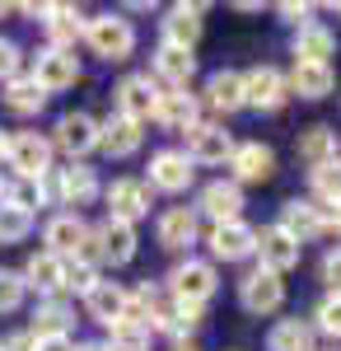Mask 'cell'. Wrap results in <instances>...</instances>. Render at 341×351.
<instances>
[{"label": "cell", "instance_id": "cell-27", "mask_svg": "<svg viewBox=\"0 0 341 351\" xmlns=\"http://www.w3.org/2000/svg\"><path fill=\"white\" fill-rule=\"evenodd\" d=\"M19 276H24L28 291H38V300L66 295V291H61V276H66V258H56V253H47V248H42V253H33V258L24 263V271H19Z\"/></svg>", "mask_w": 341, "mask_h": 351}, {"label": "cell", "instance_id": "cell-37", "mask_svg": "<svg viewBox=\"0 0 341 351\" xmlns=\"http://www.w3.org/2000/svg\"><path fill=\"white\" fill-rule=\"evenodd\" d=\"M309 188H314V206H337L341 202V160H327V164H314L309 169Z\"/></svg>", "mask_w": 341, "mask_h": 351}, {"label": "cell", "instance_id": "cell-22", "mask_svg": "<svg viewBox=\"0 0 341 351\" xmlns=\"http://www.w3.org/2000/svg\"><path fill=\"white\" fill-rule=\"evenodd\" d=\"M140 145H145V132H140V122L122 117V112H108L103 122H99V150H103L108 160H131Z\"/></svg>", "mask_w": 341, "mask_h": 351}, {"label": "cell", "instance_id": "cell-47", "mask_svg": "<svg viewBox=\"0 0 341 351\" xmlns=\"http://www.w3.org/2000/svg\"><path fill=\"white\" fill-rule=\"evenodd\" d=\"M33 351H75L71 337H33Z\"/></svg>", "mask_w": 341, "mask_h": 351}, {"label": "cell", "instance_id": "cell-43", "mask_svg": "<svg viewBox=\"0 0 341 351\" xmlns=\"http://www.w3.org/2000/svg\"><path fill=\"white\" fill-rule=\"evenodd\" d=\"M318 276H323L327 295H341V243H337V248H327V258H323V267H318Z\"/></svg>", "mask_w": 341, "mask_h": 351}, {"label": "cell", "instance_id": "cell-2", "mask_svg": "<svg viewBox=\"0 0 341 351\" xmlns=\"http://www.w3.org/2000/svg\"><path fill=\"white\" fill-rule=\"evenodd\" d=\"M164 291H168V300H178L187 309H206L210 300L220 295V271H215L210 258H183L178 267L168 271Z\"/></svg>", "mask_w": 341, "mask_h": 351}, {"label": "cell", "instance_id": "cell-52", "mask_svg": "<svg viewBox=\"0 0 341 351\" xmlns=\"http://www.w3.org/2000/svg\"><path fill=\"white\" fill-rule=\"evenodd\" d=\"M337 14H341V5H337Z\"/></svg>", "mask_w": 341, "mask_h": 351}, {"label": "cell", "instance_id": "cell-35", "mask_svg": "<svg viewBox=\"0 0 341 351\" xmlns=\"http://www.w3.org/2000/svg\"><path fill=\"white\" fill-rule=\"evenodd\" d=\"M5 108L14 112V117H38V112L47 108V94L33 84V75H14V80L5 84Z\"/></svg>", "mask_w": 341, "mask_h": 351}, {"label": "cell", "instance_id": "cell-44", "mask_svg": "<svg viewBox=\"0 0 341 351\" xmlns=\"http://www.w3.org/2000/svg\"><path fill=\"white\" fill-rule=\"evenodd\" d=\"M276 14H281L290 28H304V24H314L318 10L309 5V0H286V5H276Z\"/></svg>", "mask_w": 341, "mask_h": 351}, {"label": "cell", "instance_id": "cell-1", "mask_svg": "<svg viewBox=\"0 0 341 351\" xmlns=\"http://www.w3.org/2000/svg\"><path fill=\"white\" fill-rule=\"evenodd\" d=\"M99 61H127L136 52V24L122 10H103L94 19H84V38H79Z\"/></svg>", "mask_w": 341, "mask_h": 351}, {"label": "cell", "instance_id": "cell-39", "mask_svg": "<svg viewBox=\"0 0 341 351\" xmlns=\"http://www.w3.org/2000/svg\"><path fill=\"white\" fill-rule=\"evenodd\" d=\"M99 281H103V276H99V267H94L89 258H71V263H66V276H61V291H66V295H89Z\"/></svg>", "mask_w": 341, "mask_h": 351}, {"label": "cell", "instance_id": "cell-21", "mask_svg": "<svg viewBox=\"0 0 341 351\" xmlns=\"http://www.w3.org/2000/svg\"><path fill=\"white\" fill-rule=\"evenodd\" d=\"M42 243H47V253L71 263V258L84 253V243H89V220L79 216V211H56L47 220V230H42Z\"/></svg>", "mask_w": 341, "mask_h": 351}, {"label": "cell", "instance_id": "cell-10", "mask_svg": "<svg viewBox=\"0 0 341 351\" xmlns=\"http://www.w3.org/2000/svg\"><path fill=\"white\" fill-rule=\"evenodd\" d=\"M33 84L52 99V94H61V89H71V84L79 80V56L66 52V47H42V52L33 56Z\"/></svg>", "mask_w": 341, "mask_h": 351}, {"label": "cell", "instance_id": "cell-25", "mask_svg": "<svg viewBox=\"0 0 341 351\" xmlns=\"http://www.w3.org/2000/svg\"><path fill=\"white\" fill-rule=\"evenodd\" d=\"M150 71H155L150 80H155L159 89H187V84H192V75H197V56L183 52V47H164V43H159Z\"/></svg>", "mask_w": 341, "mask_h": 351}, {"label": "cell", "instance_id": "cell-28", "mask_svg": "<svg viewBox=\"0 0 341 351\" xmlns=\"http://www.w3.org/2000/svg\"><path fill=\"white\" fill-rule=\"evenodd\" d=\"M201 104H206V108H215L220 117L243 112V71H229V66H225V71H210Z\"/></svg>", "mask_w": 341, "mask_h": 351}, {"label": "cell", "instance_id": "cell-41", "mask_svg": "<svg viewBox=\"0 0 341 351\" xmlns=\"http://www.w3.org/2000/svg\"><path fill=\"white\" fill-rule=\"evenodd\" d=\"M314 332H323V337L341 342V295H327L314 309Z\"/></svg>", "mask_w": 341, "mask_h": 351}, {"label": "cell", "instance_id": "cell-6", "mask_svg": "<svg viewBox=\"0 0 341 351\" xmlns=\"http://www.w3.org/2000/svg\"><path fill=\"white\" fill-rule=\"evenodd\" d=\"M290 104V84L281 66H253L243 71V108L257 112H281Z\"/></svg>", "mask_w": 341, "mask_h": 351}, {"label": "cell", "instance_id": "cell-3", "mask_svg": "<svg viewBox=\"0 0 341 351\" xmlns=\"http://www.w3.org/2000/svg\"><path fill=\"white\" fill-rule=\"evenodd\" d=\"M136 225H122V220H99V225H89V243H84V253L79 258H89L94 267H127L136 263Z\"/></svg>", "mask_w": 341, "mask_h": 351}, {"label": "cell", "instance_id": "cell-34", "mask_svg": "<svg viewBox=\"0 0 341 351\" xmlns=\"http://www.w3.org/2000/svg\"><path fill=\"white\" fill-rule=\"evenodd\" d=\"M314 337L318 332L309 319H276L266 332V351H318Z\"/></svg>", "mask_w": 341, "mask_h": 351}, {"label": "cell", "instance_id": "cell-9", "mask_svg": "<svg viewBox=\"0 0 341 351\" xmlns=\"http://www.w3.org/2000/svg\"><path fill=\"white\" fill-rule=\"evenodd\" d=\"M234 136L225 132V122H197L192 132H187V160H192V169L201 164V169H215V164H229V155H234Z\"/></svg>", "mask_w": 341, "mask_h": 351}, {"label": "cell", "instance_id": "cell-31", "mask_svg": "<svg viewBox=\"0 0 341 351\" xmlns=\"http://www.w3.org/2000/svg\"><path fill=\"white\" fill-rule=\"evenodd\" d=\"M290 52H294V61H323V66H332V56H337V33L323 24V19H314V24L294 28Z\"/></svg>", "mask_w": 341, "mask_h": 351}, {"label": "cell", "instance_id": "cell-19", "mask_svg": "<svg viewBox=\"0 0 341 351\" xmlns=\"http://www.w3.org/2000/svg\"><path fill=\"white\" fill-rule=\"evenodd\" d=\"M253 258H257V267H262V271H276V276H286V271L299 267L304 248L290 239L281 225H262V230H257V253H253Z\"/></svg>", "mask_w": 341, "mask_h": 351}, {"label": "cell", "instance_id": "cell-42", "mask_svg": "<svg viewBox=\"0 0 341 351\" xmlns=\"http://www.w3.org/2000/svg\"><path fill=\"white\" fill-rule=\"evenodd\" d=\"M14 75H24V52L14 38H0V84H10Z\"/></svg>", "mask_w": 341, "mask_h": 351}, {"label": "cell", "instance_id": "cell-36", "mask_svg": "<svg viewBox=\"0 0 341 351\" xmlns=\"http://www.w3.org/2000/svg\"><path fill=\"white\" fill-rule=\"evenodd\" d=\"M108 351H150L155 347V332L150 324H140V319H122V324L108 328Z\"/></svg>", "mask_w": 341, "mask_h": 351}, {"label": "cell", "instance_id": "cell-53", "mask_svg": "<svg viewBox=\"0 0 341 351\" xmlns=\"http://www.w3.org/2000/svg\"><path fill=\"white\" fill-rule=\"evenodd\" d=\"M332 351H337V347H332Z\"/></svg>", "mask_w": 341, "mask_h": 351}, {"label": "cell", "instance_id": "cell-45", "mask_svg": "<svg viewBox=\"0 0 341 351\" xmlns=\"http://www.w3.org/2000/svg\"><path fill=\"white\" fill-rule=\"evenodd\" d=\"M318 211H323V234H337L341 239V202L337 206H318Z\"/></svg>", "mask_w": 341, "mask_h": 351}, {"label": "cell", "instance_id": "cell-38", "mask_svg": "<svg viewBox=\"0 0 341 351\" xmlns=\"http://www.w3.org/2000/svg\"><path fill=\"white\" fill-rule=\"evenodd\" d=\"M33 225H38V216L24 202H0V243H24L33 234Z\"/></svg>", "mask_w": 341, "mask_h": 351}, {"label": "cell", "instance_id": "cell-12", "mask_svg": "<svg viewBox=\"0 0 341 351\" xmlns=\"http://www.w3.org/2000/svg\"><path fill=\"white\" fill-rule=\"evenodd\" d=\"M210 263H248L257 253V230L248 220H225V225H210Z\"/></svg>", "mask_w": 341, "mask_h": 351}, {"label": "cell", "instance_id": "cell-24", "mask_svg": "<svg viewBox=\"0 0 341 351\" xmlns=\"http://www.w3.org/2000/svg\"><path fill=\"white\" fill-rule=\"evenodd\" d=\"M84 309H89V319H94V324L112 328V324H122V319L131 314V295H127V286H122V281H99V286L84 295Z\"/></svg>", "mask_w": 341, "mask_h": 351}, {"label": "cell", "instance_id": "cell-14", "mask_svg": "<svg viewBox=\"0 0 341 351\" xmlns=\"http://www.w3.org/2000/svg\"><path fill=\"white\" fill-rule=\"evenodd\" d=\"M108 202V220H122V225H136V220L150 216V188L145 178H112L103 188Z\"/></svg>", "mask_w": 341, "mask_h": 351}, {"label": "cell", "instance_id": "cell-40", "mask_svg": "<svg viewBox=\"0 0 341 351\" xmlns=\"http://www.w3.org/2000/svg\"><path fill=\"white\" fill-rule=\"evenodd\" d=\"M28 300V286L14 267H0V314H19Z\"/></svg>", "mask_w": 341, "mask_h": 351}, {"label": "cell", "instance_id": "cell-8", "mask_svg": "<svg viewBox=\"0 0 341 351\" xmlns=\"http://www.w3.org/2000/svg\"><path fill=\"white\" fill-rule=\"evenodd\" d=\"M206 10L210 5H168L164 19H159V43H164V47L197 52V43H201V33H206Z\"/></svg>", "mask_w": 341, "mask_h": 351}, {"label": "cell", "instance_id": "cell-49", "mask_svg": "<svg viewBox=\"0 0 341 351\" xmlns=\"http://www.w3.org/2000/svg\"><path fill=\"white\" fill-rule=\"evenodd\" d=\"M173 351H201V347H197V342H178Z\"/></svg>", "mask_w": 341, "mask_h": 351}, {"label": "cell", "instance_id": "cell-13", "mask_svg": "<svg viewBox=\"0 0 341 351\" xmlns=\"http://www.w3.org/2000/svg\"><path fill=\"white\" fill-rule=\"evenodd\" d=\"M155 122L168 136H187L201 122V94H192V89H159Z\"/></svg>", "mask_w": 341, "mask_h": 351}, {"label": "cell", "instance_id": "cell-48", "mask_svg": "<svg viewBox=\"0 0 341 351\" xmlns=\"http://www.w3.org/2000/svg\"><path fill=\"white\" fill-rule=\"evenodd\" d=\"M75 351H108V347H103V342H79Z\"/></svg>", "mask_w": 341, "mask_h": 351}, {"label": "cell", "instance_id": "cell-20", "mask_svg": "<svg viewBox=\"0 0 341 351\" xmlns=\"http://www.w3.org/2000/svg\"><path fill=\"white\" fill-rule=\"evenodd\" d=\"M225 169H229V178H234L238 188H243V183H266V178L276 173V150H271L266 141H238Z\"/></svg>", "mask_w": 341, "mask_h": 351}, {"label": "cell", "instance_id": "cell-46", "mask_svg": "<svg viewBox=\"0 0 341 351\" xmlns=\"http://www.w3.org/2000/svg\"><path fill=\"white\" fill-rule=\"evenodd\" d=\"M0 351H33V332H10V337H5V342H0Z\"/></svg>", "mask_w": 341, "mask_h": 351}, {"label": "cell", "instance_id": "cell-30", "mask_svg": "<svg viewBox=\"0 0 341 351\" xmlns=\"http://www.w3.org/2000/svg\"><path fill=\"white\" fill-rule=\"evenodd\" d=\"M71 328H75V304H71L66 295L38 300L33 324H28V332H33V337H71Z\"/></svg>", "mask_w": 341, "mask_h": 351}, {"label": "cell", "instance_id": "cell-26", "mask_svg": "<svg viewBox=\"0 0 341 351\" xmlns=\"http://www.w3.org/2000/svg\"><path fill=\"white\" fill-rule=\"evenodd\" d=\"M276 225H281L299 248L314 243V239H323V211H318L309 197H290L286 206H281V220H276Z\"/></svg>", "mask_w": 341, "mask_h": 351}, {"label": "cell", "instance_id": "cell-7", "mask_svg": "<svg viewBox=\"0 0 341 351\" xmlns=\"http://www.w3.org/2000/svg\"><path fill=\"white\" fill-rule=\"evenodd\" d=\"M238 304H243V314H253V319L281 314V309H286V281H281L276 271L253 267L238 281Z\"/></svg>", "mask_w": 341, "mask_h": 351}, {"label": "cell", "instance_id": "cell-50", "mask_svg": "<svg viewBox=\"0 0 341 351\" xmlns=\"http://www.w3.org/2000/svg\"><path fill=\"white\" fill-rule=\"evenodd\" d=\"M10 14H14V5H0V19H10Z\"/></svg>", "mask_w": 341, "mask_h": 351}, {"label": "cell", "instance_id": "cell-29", "mask_svg": "<svg viewBox=\"0 0 341 351\" xmlns=\"http://www.w3.org/2000/svg\"><path fill=\"white\" fill-rule=\"evenodd\" d=\"M38 24L47 28V47H66V52H75V43L84 38V14H79L75 5H42V19Z\"/></svg>", "mask_w": 341, "mask_h": 351}, {"label": "cell", "instance_id": "cell-11", "mask_svg": "<svg viewBox=\"0 0 341 351\" xmlns=\"http://www.w3.org/2000/svg\"><path fill=\"white\" fill-rule=\"evenodd\" d=\"M197 183V169L183 150H155L150 155V173H145V188L150 192H168V197H183Z\"/></svg>", "mask_w": 341, "mask_h": 351}, {"label": "cell", "instance_id": "cell-23", "mask_svg": "<svg viewBox=\"0 0 341 351\" xmlns=\"http://www.w3.org/2000/svg\"><path fill=\"white\" fill-rule=\"evenodd\" d=\"M290 99L299 94V99H309V104H318V99H327L332 89H337V71L332 66H323V61H294L290 66Z\"/></svg>", "mask_w": 341, "mask_h": 351}, {"label": "cell", "instance_id": "cell-18", "mask_svg": "<svg viewBox=\"0 0 341 351\" xmlns=\"http://www.w3.org/2000/svg\"><path fill=\"white\" fill-rule=\"evenodd\" d=\"M99 197H103L99 169H89V164H66V169H56V206L79 211V206H89V202H99Z\"/></svg>", "mask_w": 341, "mask_h": 351}, {"label": "cell", "instance_id": "cell-33", "mask_svg": "<svg viewBox=\"0 0 341 351\" xmlns=\"http://www.w3.org/2000/svg\"><path fill=\"white\" fill-rule=\"evenodd\" d=\"M294 155L309 164H327V160H341V136L337 127H327V122H314V127H304L299 141H294Z\"/></svg>", "mask_w": 341, "mask_h": 351}, {"label": "cell", "instance_id": "cell-51", "mask_svg": "<svg viewBox=\"0 0 341 351\" xmlns=\"http://www.w3.org/2000/svg\"><path fill=\"white\" fill-rule=\"evenodd\" d=\"M5 141H10V136H5V132H0V164H5Z\"/></svg>", "mask_w": 341, "mask_h": 351}, {"label": "cell", "instance_id": "cell-32", "mask_svg": "<svg viewBox=\"0 0 341 351\" xmlns=\"http://www.w3.org/2000/svg\"><path fill=\"white\" fill-rule=\"evenodd\" d=\"M197 328H201V309H187L178 300H164L155 314H150V332H168L173 347H178V342H192Z\"/></svg>", "mask_w": 341, "mask_h": 351}, {"label": "cell", "instance_id": "cell-5", "mask_svg": "<svg viewBox=\"0 0 341 351\" xmlns=\"http://www.w3.org/2000/svg\"><path fill=\"white\" fill-rule=\"evenodd\" d=\"M47 141H52V150H61L71 164H84L94 150H99V117H94V112H84V108L61 112Z\"/></svg>", "mask_w": 341, "mask_h": 351}, {"label": "cell", "instance_id": "cell-4", "mask_svg": "<svg viewBox=\"0 0 341 351\" xmlns=\"http://www.w3.org/2000/svg\"><path fill=\"white\" fill-rule=\"evenodd\" d=\"M52 155L56 150L42 132H14L5 141V169H10L14 183H33V178H42L47 169H56Z\"/></svg>", "mask_w": 341, "mask_h": 351}, {"label": "cell", "instance_id": "cell-15", "mask_svg": "<svg viewBox=\"0 0 341 351\" xmlns=\"http://www.w3.org/2000/svg\"><path fill=\"white\" fill-rule=\"evenodd\" d=\"M155 104H159V84L150 75H122L117 89H112V112L131 117V122H150L155 117Z\"/></svg>", "mask_w": 341, "mask_h": 351}, {"label": "cell", "instance_id": "cell-17", "mask_svg": "<svg viewBox=\"0 0 341 351\" xmlns=\"http://www.w3.org/2000/svg\"><path fill=\"white\" fill-rule=\"evenodd\" d=\"M201 234V216L192 206H164L155 220V243L164 253H187Z\"/></svg>", "mask_w": 341, "mask_h": 351}, {"label": "cell", "instance_id": "cell-16", "mask_svg": "<svg viewBox=\"0 0 341 351\" xmlns=\"http://www.w3.org/2000/svg\"><path fill=\"white\" fill-rule=\"evenodd\" d=\"M197 216H206L210 225H225V220H243V188L234 178H210L206 188L197 192Z\"/></svg>", "mask_w": 341, "mask_h": 351}]
</instances>
